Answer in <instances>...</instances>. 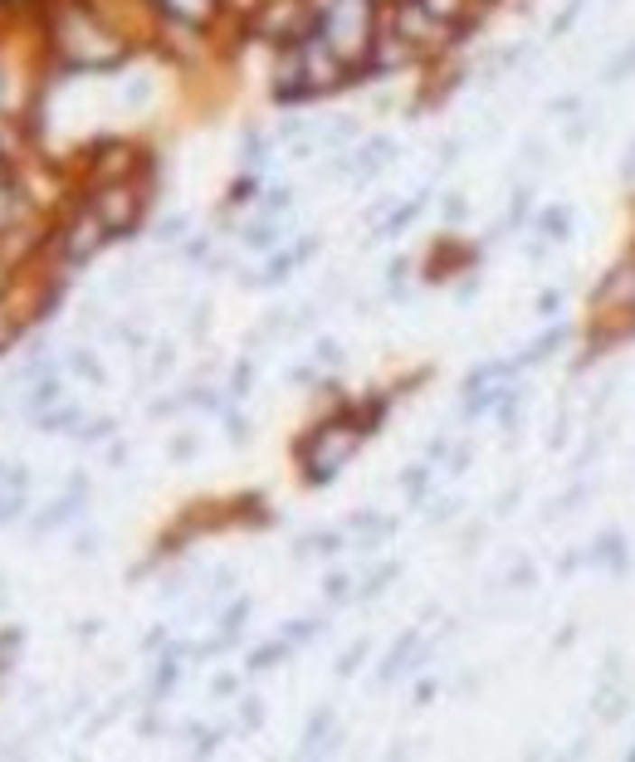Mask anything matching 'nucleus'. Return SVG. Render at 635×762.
<instances>
[{"mask_svg": "<svg viewBox=\"0 0 635 762\" xmlns=\"http://www.w3.org/2000/svg\"><path fill=\"white\" fill-rule=\"evenodd\" d=\"M103 631V626L98 621H79V640H93V635H98Z\"/></svg>", "mask_w": 635, "mask_h": 762, "instance_id": "57", "label": "nucleus"}, {"mask_svg": "<svg viewBox=\"0 0 635 762\" xmlns=\"http://www.w3.org/2000/svg\"><path fill=\"white\" fill-rule=\"evenodd\" d=\"M397 577H401V562H377V567H371V572L362 577V582H357L352 601H377L381 591H387L391 582H397Z\"/></svg>", "mask_w": 635, "mask_h": 762, "instance_id": "16", "label": "nucleus"}, {"mask_svg": "<svg viewBox=\"0 0 635 762\" xmlns=\"http://www.w3.org/2000/svg\"><path fill=\"white\" fill-rule=\"evenodd\" d=\"M313 362H318V367H342L347 353L332 343V337H318V343H313Z\"/></svg>", "mask_w": 635, "mask_h": 762, "instance_id": "35", "label": "nucleus"}, {"mask_svg": "<svg viewBox=\"0 0 635 762\" xmlns=\"http://www.w3.org/2000/svg\"><path fill=\"white\" fill-rule=\"evenodd\" d=\"M450 445H454L450 435H435V440L425 445V465H435V469H440V465H445V455H450Z\"/></svg>", "mask_w": 635, "mask_h": 762, "instance_id": "45", "label": "nucleus"}, {"mask_svg": "<svg viewBox=\"0 0 635 762\" xmlns=\"http://www.w3.org/2000/svg\"><path fill=\"white\" fill-rule=\"evenodd\" d=\"M64 372H74V377L89 381V386H107V372H103V362H98L93 347H69V353H64Z\"/></svg>", "mask_w": 635, "mask_h": 762, "instance_id": "15", "label": "nucleus"}, {"mask_svg": "<svg viewBox=\"0 0 635 762\" xmlns=\"http://www.w3.org/2000/svg\"><path fill=\"white\" fill-rule=\"evenodd\" d=\"M367 655H371V640H367V635L352 640V650H347V655H338V664H332V670H338V680H352V674L362 670Z\"/></svg>", "mask_w": 635, "mask_h": 762, "instance_id": "25", "label": "nucleus"}, {"mask_svg": "<svg viewBox=\"0 0 635 762\" xmlns=\"http://www.w3.org/2000/svg\"><path fill=\"white\" fill-rule=\"evenodd\" d=\"M362 440H367V435L347 420L342 406L332 410V416H322L308 435H298V450H294L303 484H308V489H328V484L352 465V455H357V445H362Z\"/></svg>", "mask_w": 635, "mask_h": 762, "instance_id": "1", "label": "nucleus"}, {"mask_svg": "<svg viewBox=\"0 0 635 762\" xmlns=\"http://www.w3.org/2000/svg\"><path fill=\"white\" fill-rule=\"evenodd\" d=\"M201 455V440L191 430H182V435H172V440H166V459H172V465H191V459Z\"/></svg>", "mask_w": 635, "mask_h": 762, "instance_id": "26", "label": "nucleus"}, {"mask_svg": "<svg viewBox=\"0 0 635 762\" xmlns=\"http://www.w3.org/2000/svg\"><path fill=\"white\" fill-rule=\"evenodd\" d=\"M322 631H328V616H303V621H289V626H284V640H289V645L298 650V645H308V640H318Z\"/></svg>", "mask_w": 635, "mask_h": 762, "instance_id": "19", "label": "nucleus"}, {"mask_svg": "<svg viewBox=\"0 0 635 762\" xmlns=\"http://www.w3.org/2000/svg\"><path fill=\"white\" fill-rule=\"evenodd\" d=\"M470 465H474V445L470 440H454L450 455H445V475H464Z\"/></svg>", "mask_w": 635, "mask_h": 762, "instance_id": "31", "label": "nucleus"}, {"mask_svg": "<svg viewBox=\"0 0 635 762\" xmlns=\"http://www.w3.org/2000/svg\"><path fill=\"white\" fill-rule=\"evenodd\" d=\"M113 435H117V420H113V416H98V420H83L74 440H83V445H103V440H113Z\"/></svg>", "mask_w": 635, "mask_h": 762, "instance_id": "27", "label": "nucleus"}, {"mask_svg": "<svg viewBox=\"0 0 635 762\" xmlns=\"http://www.w3.org/2000/svg\"><path fill=\"white\" fill-rule=\"evenodd\" d=\"M464 211H470V201H464L460 191H450V196L440 201V215H445V225H460V221H464Z\"/></svg>", "mask_w": 635, "mask_h": 762, "instance_id": "42", "label": "nucleus"}, {"mask_svg": "<svg viewBox=\"0 0 635 762\" xmlns=\"http://www.w3.org/2000/svg\"><path fill=\"white\" fill-rule=\"evenodd\" d=\"M450 518H460V499H440V503H430V523H450Z\"/></svg>", "mask_w": 635, "mask_h": 762, "instance_id": "46", "label": "nucleus"}, {"mask_svg": "<svg viewBox=\"0 0 635 762\" xmlns=\"http://www.w3.org/2000/svg\"><path fill=\"white\" fill-rule=\"evenodd\" d=\"M249 391H255V362L239 357L230 367V381H225V396H230V401H245Z\"/></svg>", "mask_w": 635, "mask_h": 762, "instance_id": "22", "label": "nucleus"}, {"mask_svg": "<svg viewBox=\"0 0 635 762\" xmlns=\"http://www.w3.org/2000/svg\"><path fill=\"white\" fill-rule=\"evenodd\" d=\"M54 245H59V259H64V269H83V264H89L98 249L113 245V235H107V225L98 221V211L83 201L74 215H64V225H59V235H54Z\"/></svg>", "mask_w": 635, "mask_h": 762, "instance_id": "4", "label": "nucleus"}, {"mask_svg": "<svg viewBox=\"0 0 635 762\" xmlns=\"http://www.w3.org/2000/svg\"><path fill=\"white\" fill-rule=\"evenodd\" d=\"M430 205V191H421V196H411V201H397L387 215H381L377 225H371V240H397L401 230H411L416 221H421V211Z\"/></svg>", "mask_w": 635, "mask_h": 762, "instance_id": "7", "label": "nucleus"}, {"mask_svg": "<svg viewBox=\"0 0 635 762\" xmlns=\"http://www.w3.org/2000/svg\"><path fill=\"white\" fill-rule=\"evenodd\" d=\"M265 723V699H239V733H255Z\"/></svg>", "mask_w": 635, "mask_h": 762, "instance_id": "33", "label": "nucleus"}, {"mask_svg": "<svg viewBox=\"0 0 635 762\" xmlns=\"http://www.w3.org/2000/svg\"><path fill=\"white\" fill-rule=\"evenodd\" d=\"M152 5L162 10V20H172L182 30H206L215 10H220V0H152Z\"/></svg>", "mask_w": 635, "mask_h": 762, "instance_id": "6", "label": "nucleus"}, {"mask_svg": "<svg viewBox=\"0 0 635 762\" xmlns=\"http://www.w3.org/2000/svg\"><path fill=\"white\" fill-rule=\"evenodd\" d=\"M533 582H537V567H533V562H518L509 577H503V587H513V591H518V587H533Z\"/></svg>", "mask_w": 635, "mask_h": 762, "instance_id": "43", "label": "nucleus"}, {"mask_svg": "<svg viewBox=\"0 0 635 762\" xmlns=\"http://www.w3.org/2000/svg\"><path fill=\"white\" fill-rule=\"evenodd\" d=\"M377 5H391V0H377Z\"/></svg>", "mask_w": 635, "mask_h": 762, "instance_id": "59", "label": "nucleus"}, {"mask_svg": "<svg viewBox=\"0 0 635 762\" xmlns=\"http://www.w3.org/2000/svg\"><path fill=\"white\" fill-rule=\"evenodd\" d=\"M289 655H294V645H289L284 635H274V640H265L259 650H249L245 670H249V674H265V670H274V664H284Z\"/></svg>", "mask_w": 635, "mask_h": 762, "instance_id": "17", "label": "nucleus"}, {"mask_svg": "<svg viewBox=\"0 0 635 762\" xmlns=\"http://www.w3.org/2000/svg\"><path fill=\"white\" fill-rule=\"evenodd\" d=\"M89 205L98 211L107 235L123 240V235H133L142 225V215H147V186H142V181H103V186L89 191Z\"/></svg>", "mask_w": 635, "mask_h": 762, "instance_id": "3", "label": "nucleus"}, {"mask_svg": "<svg viewBox=\"0 0 635 762\" xmlns=\"http://www.w3.org/2000/svg\"><path fill=\"white\" fill-rule=\"evenodd\" d=\"M397 479H401L406 503H411V508H425V503H430V484H435V465H425V459H421V465H406Z\"/></svg>", "mask_w": 635, "mask_h": 762, "instance_id": "13", "label": "nucleus"}, {"mask_svg": "<svg viewBox=\"0 0 635 762\" xmlns=\"http://www.w3.org/2000/svg\"><path fill=\"white\" fill-rule=\"evenodd\" d=\"M191 587H196V572H191L186 562L176 567V572H166V577H162V597H182V591H191Z\"/></svg>", "mask_w": 635, "mask_h": 762, "instance_id": "30", "label": "nucleus"}, {"mask_svg": "<svg viewBox=\"0 0 635 762\" xmlns=\"http://www.w3.org/2000/svg\"><path fill=\"white\" fill-rule=\"evenodd\" d=\"M269 156H274V142L265 137V132H245V142H239V162H245L249 172H259Z\"/></svg>", "mask_w": 635, "mask_h": 762, "instance_id": "21", "label": "nucleus"}, {"mask_svg": "<svg viewBox=\"0 0 635 762\" xmlns=\"http://www.w3.org/2000/svg\"><path fill=\"white\" fill-rule=\"evenodd\" d=\"M626 181H635V147L626 152Z\"/></svg>", "mask_w": 635, "mask_h": 762, "instance_id": "58", "label": "nucleus"}, {"mask_svg": "<svg viewBox=\"0 0 635 762\" xmlns=\"http://www.w3.org/2000/svg\"><path fill=\"white\" fill-rule=\"evenodd\" d=\"M635 79V40H626L616 54H611V64L602 69V83H626Z\"/></svg>", "mask_w": 635, "mask_h": 762, "instance_id": "20", "label": "nucleus"}, {"mask_svg": "<svg viewBox=\"0 0 635 762\" xmlns=\"http://www.w3.org/2000/svg\"><path fill=\"white\" fill-rule=\"evenodd\" d=\"M586 562H596V567H606V572H616V577H626L630 572V552H626V538L621 533H602L586 548Z\"/></svg>", "mask_w": 635, "mask_h": 762, "instance_id": "9", "label": "nucleus"}, {"mask_svg": "<svg viewBox=\"0 0 635 762\" xmlns=\"http://www.w3.org/2000/svg\"><path fill=\"white\" fill-rule=\"evenodd\" d=\"M518 499H523V494H518V489H509V494L499 499V513H513V508H518Z\"/></svg>", "mask_w": 635, "mask_h": 762, "instance_id": "56", "label": "nucleus"}, {"mask_svg": "<svg viewBox=\"0 0 635 762\" xmlns=\"http://www.w3.org/2000/svg\"><path fill=\"white\" fill-rule=\"evenodd\" d=\"M347 542H352V538H347V528H318V533L294 538V558L298 562H308V558H338Z\"/></svg>", "mask_w": 635, "mask_h": 762, "instance_id": "8", "label": "nucleus"}, {"mask_svg": "<svg viewBox=\"0 0 635 762\" xmlns=\"http://www.w3.org/2000/svg\"><path fill=\"white\" fill-rule=\"evenodd\" d=\"M352 577H347V572H332V577H322V597H328L332 601V607H342V601H352Z\"/></svg>", "mask_w": 635, "mask_h": 762, "instance_id": "28", "label": "nucleus"}, {"mask_svg": "<svg viewBox=\"0 0 635 762\" xmlns=\"http://www.w3.org/2000/svg\"><path fill=\"white\" fill-rule=\"evenodd\" d=\"M220 420H225V435H230L235 445H245V440H249V420H245V416H239V410H235V401L220 410Z\"/></svg>", "mask_w": 635, "mask_h": 762, "instance_id": "37", "label": "nucleus"}, {"mask_svg": "<svg viewBox=\"0 0 635 762\" xmlns=\"http://www.w3.org/2000/svg\"><path fill=\"white\" fill-rule=\"evenodd\" d=\"M239 694V674H215L210 680V699H235Z\"/></svg>", "mask_w": 635, "mask_h": 762, "instance_id": "44", "label": "nucleus"}, {"mask_svg": "<svg viewBox=\"0 0 635 762\" xmlns=\"http://www.w3.org/2000/svg\"><path fill=\"white\" fill-rule=\"evenodd\" d=\"M255 616V601L245 597V591H235L230 601H220V607L210 611V621H215V631H225V635H239L245 631V621Z\"/></svg>", "mask_w": 635, "mask_h": 762, "instance_id": "12", "label": "nucleus"}, {"mask_svg": "<svg viewBox=\"0 0 635 762\" xmlns=\"http://www.w3.org/2000/svg\"><path fill=\"white\" fill-rule=\"evenodd\" d=\"M289 381H294V386H303V391H318L322 367H318V362H298V367L289 372Z\"/></svg>", "mask_w": 635, "mask_h": 762, "instance_id": "38", "label": "nucleus"}, {"mask_svg": "<svg viewBox=\"0 0 635 762\" xmlns=\"http://www.w3.org/2000/svg\"><path fill=\"white\" fill-rule=\"evenodd\" d=\"M103 459H107V469H123V465H127V445H123V440H113Z\"/></svg>", "mask_w": 635, "mask_h": 762, "instance_id": "53", "label": "nucleus"}, {"mask_svg": "<svg viewBox=\"0 0 635 762\" xmlns=\"http://www.w3.org/2000/svg\"><path fill=\"white\" fill-rule=\"evenodd\" d=\"M98 548H103V542H98V533H93V528H83V533L74 538V558H93Z\"/></svg>", "mask_w": 635, "mask_h": 762, "instance_id": "47", "label": "nucleus"}, {"mask_svg": "<svg viewBox=\"0 0 635 762\" xmlns=\"http://www.w3.org/2000/svg\"><path fill=\"white\" fill-rule=\"evenodd\" d=\"M342 410H347V420H352L362 435H377L381 426H387V416H391V396H362V401H352Z\"/></svg>", "mask_w": 635, "mask_h": 762, "instance_id": "10", "label": "nucleus"}, {"mask_svg": "<svg viewBox=\"0 0 635 762\" xmlns=\"http://www.w3.org/2000/svg\"><path fill=\"white\" fill-rule=\"evenodd\" d=\"M176 362V347L172 343H157L152 347V367H147V381H162L166 377V367H172Z\"/></svg>", "mask_w": 635, "mask_h": 762, "instance_id": "36", "label": "nucleus"}, {"mask_svg": "<svg viewBox=\"0 0 635 762\" xmlns=\"http://www.w3.org/2000/svg\"><path fill=\"white\" fill-rule=\"evenodd\" d=\"M479 542H484V523H464L460 552H464V558H470V552H479Z\"/></svg>", "mask_w": 635, "mask_h": 762, "instance_id": "50", "label": "nucleus"}, {"mask_svg": "<svg viewBox=\"0 0 635 762\" xmlns=\"http://www.w3.org/2000/svg\"><path fill=\"white\" fill-rule=\"evenodd\" d=\"M377 25H381L377 0H313V30L357 69V79H362V59L377 40Z\"/></svg>", "mask_w": 635, "mask_h": 762, "instance_id": "2", "label": "nucleus"}, {"mask_svg": "<svg viewBox=\"0 0 635 762\" xmlns=\"http://www.w3.org/2000/svg\"><path fill=\"white\" fill-rule=\"evenodd\" d=\"M537 313H543V318H557V313H562V288H543V298H537Z\"/></svg>", "mask_w": 635, "mask_h": 762, "instance_id": "49", "label": "nucleus"}, {"mask_svg": "<svg viewBox=\"0 0 635 762\" xmlns=\"http://www.w3.org/2000/svg\"><path fill=\"white\" fill-rule=\"evenodd\" d=\"M15 323H10V308H5V298H0V347H5V343H15Z\"/></svg>", "mask_w": 635, "mask_h": 762, "instance_id": "51", "label": "nucleus"}, {"mask_svg": "<svg viewBox=\"0 0 635 762\" xmlns=\"http://www.w3.org/2000/svg\"><path fill=\"white\" fill-rule=\"evenodd\" d=\"M582 10H586V0H567V5L557 10V20H553V30H547V34H553V40H557V34H567L582 20Z\"/></svg>", "mask_w": 635, "mask_h": 762, "instance_id": "34", "label": "nucleus"}, {"mask_svg": "<svg viewBox=\"0 0 635 762\" xmlns=\"http://www.w3.org/2000/svg\"><path fill=\"white\" fill-rule=\"evenodd\" d=\"M176 254H182L186 264H210V235H186Z\"/></svg>", "mask_w": 635, "mask_h": 762, "instance_id": "29", "label": "nucleus"}, {"mask_svg": "<svg viewBox=\"0 0 635 762\" xmlns=\"http://www.w3.org/2000/svg\"><path fill=\"white\" fill-rule=\"evenodd\" d=\"M0 489H30V465L0 459Z\"/></svg>", "mask_w": 635, "mask_h": 762, "instance_id": "32", "label": "nucleus"}, {"mask_svg": "<svg viewBox=\"0 0 635 762\" xmlns=\"http://www.w3.org/2000/svg\"><path fill=\"white\" fill-rule=\"evenodd\" d=\"M166 733V719L157 713V704H147V713L137 719V738H162Z\"/></svg>", "mask_w": 635, "mask_h": 762, "instance_id": "40", "label": "nucleus"}, {"mask_svg": "<svg viewBox=\"0 0 635 762\" xmlns=\"http://www.w3.org/2000/svg\"><path fill=\"white\" fill-rule=\"evenodd\" d=\"M30 513V489H0V533Z\"/></svg>", "mask_w": 635, "mask_h": 762, "instance_id": "18", "label": "nucleus"}, {"mask_svg": "<svg viewBox=\"0 0 635 762\" xmlns=\"http://www.w3.org/2000/svg\"><path fill=\"white\" fill-rule=\"evenodd\" d=\"M567 337H572V328H567V323H553V328H547L543 337H533V343L523 347V353H518V362H523V367H537V362H547L553 353H562V347H567Z\"/></svg>", "mask_w": 635, "mask_h": 762, "instance_id": "14", "label": "nucleus"}, {"mask_svg": "<svg viewBox=\"0 0 635 762\" xmlns=\"http://www.w3.org/2000/svg\"><path fill=\"white\" fill-rule=\"evenodd\" d=\"M10 156H15V142L5 137V118H0V162H10Z\"/></svg>", "mask_w": 635, "mask_h": 762, "instance_id": "55", "label": "nucleus"}, {"mask_svg": "<svg viewBox=\"0 0 635 762\" xmlns=\"http://www.w3.org/2000/svg\"><path fill=\"white\" fill-rule=\"evenodd\" d=\"M182 406H186V391H176V396H157V401H152V410H147V420H172Z\"/></svg>", "mask_w": 635, "mask_h": 762, "instance_id": "39", "label": "nucleus"}, {"mask_svg": "<svg viewBox=\"0 0 635 762\" xmlns=\"http://www.w3.org/2000/svg\"><path fill=\"white\" fill-rule=\"evenodd\" d=\"M454 694H464V699H470V694H479V674L470 670V674H464V680H460V684H454Z\"/></svg>", "mask_w": 635, "mask_h": 762, "instance_id": "54", "label": "nucleus"}, {"mask_svg": "<svg viewBox=\"0 0 635 762\" xmlns=\"http://www.w3.org/2000/svg\"><path fill=\"white\" fill-rule=\"evenodd\" d=\"M533 235L547 240V245H562L572 235V205H543V211H533Z\"/></svg>", "mask_w": 635, "mask_h": 762, "instance_id": "11", "label": "nucleus"}, {"mask_svg": "<svg viewBox=\"0 0 635 762\" xmlns=\"http://www.w3.org/2000/svg\"><path fill=\"white\" fill-rule=\"evenodd\" d=\"M547 113H553V118H572V113H582V99H577V93H562L557 103H547Z\"/></svg>", "mask_w": 635, "mask_h": 762, "instance_id": "48", "label": "nucleus"}, {"mask_svg": "<svg viewBox=\"0 0 635 762\" xmlns=\"http://www.w3.org/2000/svg\"><path fill=\"white\" fill-rule=\"evenodd\" d=\"M435 694H440V680H430V674H425V680L416 684V694H411V699H416V704H430Z\"/></svg>", "mask_w": 635, "mask_h": 762, "instance_id": "52", "label": "nucleus"}, {"mask_svg": "<svg viewBox=\"0 0 635 762\" xmlns=\"http://www.w3.org/2000/svg\"><path fill=\"white\" fill-rule=\"evenodd\" d=\"M20 645H25V631L20 626H0V674L20 660Z\"/></svg>", "mask_w": 635, "mask_h": 762, "instance_id": "24", "label": "nucleus"}, {"mask_svg": "<svg viewBox=\"0 0 635 762\" xmlns=\"http://www.w3.org/2000/svg\"><path fill=\"white\" fill-rule=\"evenodd\" d=\"M89 420V410H83L79 401H54V406H44V410H34L30 416V426L40 430V435H79V426Z\"/></svg>", "mask_w": 635, "mask_h": 762, "instance_id": "5", "label": "nucleus"}, {"mask_svg": "<svg viewBox=\"0 0 635 762\" xmlns=\"http://www.w3.org/2000/svg\"><path fill=\"white\" fill-rule=\"evenodd\" d=\"M166 640H172V631H166V626H152V631L142 635V655H147V660H157L162 650H166Z\"/></svg>", "mask_w": 635, "mask_h": 762, "instance_id": "41", "label": "nucleus"}, {"mask_svg": "<svg viewBox=\"0 0 635 762\" xmlns=\"http://www.w3.org/2000/svg\"><path fill=\"white\" fill-rule=\"evenodd\" d=\"M186 235H191V221H186V215H166V221L152 225V240H157V245H182Z\"/></svg>", "mask_w": 635, "mask_h": 762, "instance_id": "23", "label": "nucleus"}]
</instances>
